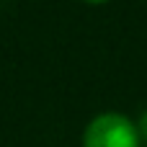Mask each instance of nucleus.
Instances as JSON below:
<instances>
[{"mask_svg": "<svg viewBox=\"0 0 147 147\" xmlns=\"http://www.w3.org/2000/svg\"><path fill=\"white\" fill-rule=\"evenodd\" d=\"M137 124H132L124 114L106 111L98 114L83 132V147H140Z\"/></svg>", "mask_w": 147, "mask_h": 147, "instance_id": "1", "label": "nucleus"}, {"mask_svg": "<svg viewBox=\"0 0 147 147\" xmlns=\"http://www.w3.org/2000/svg\"><path fill=\"white\" fill-rule=\"evenodd\" d=\"M137 132H140V142L147 145V111L140 116V124H137Z\"/></svg>", "mask_w": 147, "mask_h": 147, "instance_id": "2", "label": "nucleus"}, {"mask_svg": "<svg viewBox=\"0 0 147 147\" xmlns=\"http://www.w3.org/2000/svg\"><path fill=\"white\" fill-rule=\"evenodd\" d=\"M83 3H90V5H101V3H109V0H83Z\"/></svg>", "mask_w": 147, "mask_h": 147, "instance_id": "3", "label": "nucleus"}]
</instances>
